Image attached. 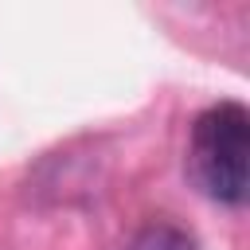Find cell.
<instances>
[{"label": "cell", "instance_id": "cell-2", "mask_svg": "<svg viewBox=\"0 0 250 250\" xmlns=\"http://www.w3.org/2000/svg\"><path fill=\"white\" fill-rule=\"evenodd\" d=\"M125 250H199V242L184 230V227H172V223H148L141 227Z\"/></svg>", "mask_w": 250, "mask_h": 250}, {"label": "cell", "instance_id": "cell-1", "mask_svg": "<svg viewBox=\"0 0 250 250\" xmlns=\"http://www.w3.org/2000/svg\"><path fill=\"white\" fill-rule=\"evenodd\" d=\"M188 176L195 188L219 203L238 207L250 184V113L238 102H219L203 109L191 125Z\"/></svg>", "mask_w": 250, "mask_h": 250}]
</instances>
